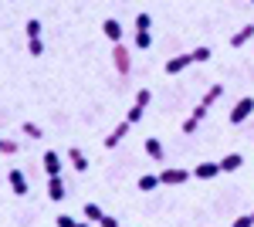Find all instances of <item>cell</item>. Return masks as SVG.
I'll use <instances>...</instances> for the list:
<instances>
[{"label": "cell", "mask_w": 254, "mask_h": 227, "mask_svg": "<svg viewBox=\"0 0 254 227\" xmlns=\"http://www.w3.org/2000/svg\"><path fill=\"white\" fill-rule=\"evenodd\" d=\"M251 38H254V24H248V27H241L234 38H231V48H241V44H248Z\"/></svg>", "instance_id": "15"}, {"label": "cell", "mask_w": 254, "mask_h": 227, "mask_svg": "<svg viewBox=\"0 0 254 227\" xmlns=\"http://www.w3.org/2000/svg\"><path fill=\"white\" fill-rule=\"evenodd\" d=\"M0 152H17V143L14 139H0Z\"/></svg>", "instance_id": "26"}, {"label": "cell", "mask_w": 254, "mask_h": 227, "mask_svg": "<svg viewBox=\"0 0 254 227\" xmlns=\"http://www.w3.org/2000/svg\"><path fill=\"white\" fill-rule=\"evenodd\" d=\"M78 221L75 217H68V214H58V227H75Z\"/></svg>", "instance_id": "28"}, {"label": "cell", "mask_w": 254, "mask_h": 227, "mask_svg": "<svg viewBox=\"0 0 254 227\" xmlns=\"http://www.w3.org/2000/svg\"><path fill=\"white\" fill-rule=\"evenodd\" d=\"M251 3H254V0H251Z\"/></svg>", "instance_id": "32"}, {"label": "cell", "mask_w": 254, "mask_h": 227, "mask_svg": "<svg viewBox=\"0 0 254 227\" xmlns=\"http://www.w3.org/2000/svg\"><path fill=\"white\" fill-rule=\"evenodd\" d=\"M112 61H116V72H119V75H129L132 61H129V48H126V44H116V48H112Z\"/></svg>", "instance_id": "4"}, {"label": "cell", "mask_w": 254, "mask_h": 227, "mask_svg": "<svg viewBox=\"0 0 254 227\" xmlns=\"http://www.w3.org/2000/svg\"><path fill=\"white\" fill-rule=\"evenodd\" d=\"M85 217H88V221H102V217H105V214H102V207H98V204H85Z\"/></svg>", "instance_id": "21"}, {"label": "cell", "mask_w": 254, "mask_h": 227, "mask_svg": "<svg viewBox=\"0 0 254 227\" xmlns=\"http://www.w3.org/2000/svg\"><path fill=\"white\" fill-rule=\"evenodd\" d=\"M190 61H193V55H176V58H170V61H166V75H180Z\"/></svg>", "instance_id": "7"}, {"label": "cell", "mask_w": 254, "mask_h": 227, "mask_svg": "<svg viewBox=\"0 0 254 227\" xmlns=\"http://www.w3.org/2000/svg\"><path fill=\"white\" fill-rule=\"evenodd\" d=\"M7 180H10V190H14L17 197H24V193H27V180H24V173H20V170H10V176H7Z\"/></svg>", "instance_id": "11"}, {"label": "cell", "mask_w": 254, "mask_h": 227, "mask_svg": "<svg viewBox=\"0 0 254 227\" xmlns=\"http://www.w3.org/2000/svg\"><path fill=\"white\" fill-rule=\"evenodd\" d=\"M126 133H129V122H119L116 129H112V133L105 136V150H112V146H119V143L126 139Z\"/></svg>", "instance_id": "8"}, {"label": "cell", "mask_w": 254, "mask_h": 227, "mask_svg": "<svg viewBox=\"0 0 254 227\" xmlns=\"http://www.w3.org/2000/svg\"><path fill=\"white\" fill-rule=\"evenodd\" d=\"M41 163H44V173H48V176H58V173H61V159H58V152H51V150H48Z\"/></svg>", "instance_id": "9"}, {"label": "cell", "mask_w": 254, "mask_h": 227, "mask_svg": "<svg viewBox=\"0 0 254 227\" xmlns=\"http://www.w3.org/2000/svg\"><path fill=\"white\" fill-rule=\"evenodd\" d=\"M220 95H224V85H210V92L203 95L200 102H203V105H214V102H217V98H220Z\"/></svg>", "instance_id": "20"}, {"label": "cell", "mask_w": 254, "mask_h": 227, "mask_svg": "<svg viewBox=\"0 0 254 227\" xmlns=\"http://www.w3.org/2000/svg\"><path fill=\"white\" fill-rule=\"evenodd\" d=\"M102 31H105V38H109V41H116V44H119V38H122V24H119V20H105Z\"/></svg>", "instance_id": "16"}, {"label": "cell", "mask_w": 254, "mask_h": 227, "mask_svg": "<svg viewBox=\"0 0 254 227\" xmlns=\"http://www.w3.org/2000/svg\"><path fill=\"white\" fill-rule=\"evenodd\" d=\"M149 98H153V92H149V88H139V92H136V102H132V109H129V115H126V122H129V126L142 119L146 105H149Z\"/></svg>", "instance_id": "1"}, {"label": "cell", "mask_w": 254, "mask_h": 227, "mask_svg": "<svg viewBox=\"0 0 254 227\" xmlns=\"http://www.w3.org/2000/svg\"><path fill=\"white\" fill-rule=\"evenodd\" d=\"M156 187H163V183H159V173H146V176H139V190H142V193H153Z\"/></svg>", "instance_id": "13"}, {"label": "cell", "mask_w": 254, "mask_h": 227, "mask_svg": "<svg viewBox=\"0 0 254 227\" xmlns=\"http://www.w3.org/2000/svg\"><path fill=\"white\" fill-rule=\"evenodd\" d=\"M20 129H24V136H31V139H41V136H44V133H41V126H38V122H24Z\"/></svg>", "instance_id": "22"}, {"label": "cell", "mask_w": 254, "mask_h": 227, "mask_svg": "<svg viewBox=\"0 0 254 227\" xmlns=\"http://www.w3.org/2000/svg\"><path fill=\"white\" fill-rule=\"evenodd\" d=\"M41 27H44V24H41L38 17L27 20V24H24V31H27V41H31V38H41Z\"/></svg>", "instance_id": "18"}, {"label": "cell", "mask_w": 254, "mask_h": 227, "mask_svg": "<svg viewBox=\"0 0 254 227\" xmlns=\"http://www.w3.org/2000/svg\"><path fill=\"white\" fill-rule=\"evenodd\" d=\"M98 224H102V227H119V221H116V217H109V214H105V217H102Z\"/></svg>", "instance_id": "29"}, {"label": "cell", "mask_w": 254, "mask_h": 227, "mask_svg": "<svg viewBox=\"0 0 254 227\" xmlns=\"http://www.w3.org/2000/svg\"><path fill=\"white\" fill-rule=\"evenodd\" d=\"M244 166V156L241 152H227L224 159H220V173H234V170H241Z\"/></svg>", "instance_id": "6"}, {"label": "cell", "mask_w": 254, "mask_h": 227, "mask_svg": "<svg viewBox=\"0 0 254 227\" xmlns=\"http://www.w3.org/2000/svg\"><path fill=\"white\" fill-rule=\"evenodd\" d=\"M27 51H31L34 58L44 55V41H41V38H31V41H27Z\"/></svg>", "instance_id": "24"}, {"label": "cell", "mask_w": 254, "mask_h": 227, "mask_svg": "<svg viewBox=\"0 0 254 227\" xmlns=\"http://www.w3.org/2000/svg\"><path fill=\"white\" fill-rule=\"evenodd\" d=\"M75 227H92V224H81V221H78V224H75Z\"/></svg>", "instance_id": "30"}, {"label": "cell", "mask_w": 254, "mask_h": 227, "mask_svg": "<svg viewBox=\"0 0 254 227\" xmlns=\"http://www.w3.org/2000/svg\"><path fill=\"white\" fill-rule=\"evenodd\" d=\"M48 197H51V200H64V183H61V176H48Z\"/></svg>", "instance_id": "12"}, {"label": "cell", "mask_w": 254, "mask_h": 227, "mask_svg": "<svg viewBox=\"0 0 254 227\" xmlns=\"http://www.w3.org/2000/svg\"><path fill=\"white\" fill-rule=\"evenodd\" d=\"M251 112H254V98H241L234 109H231V122H234V126H241V122H244Z\"/></svg>", "instance_id": "5"}, {"label": "cell", "mask_w": 254, "mask_h": 227, "mask_svg": "<svg viewBox=\"0 0 254 227\" xmlns=\"http://www.w3.org/2000/svg\"><path fill=\"white\" fill-rule=\"evenodd\" d=\"M136 31H153V17H149V14H139L136 17Z\"/></svg>", "instance_id": "23"}, {"label": "cell", "mask_w": 254, "mask_h": 227, "mask_svg": "<svg viewBox=\"0 0 254 227\" xmlns=\"http://www.w3.org/2000/svg\"><path fill=\"white\" fill-rule=\"evenodd\" d=\"M217 173H220V163H200V166L193 170V176L196 180H214Z\"/></svg>", "instance_id": "10"}, {"label": "cell", "mask_w": 254, "mask_h": 227, "mask_svg": "<svg viewBox=\"0 0 254 227\" xmlns=\"http://www.w3.org/2000/svg\"><path fill=\"white\" fill-rule=\"evenodd\" d=\"M231 227H254V214H248V217H237Z\"/></svg>", "instance_id": "27"}, {"label": "cell", "mask_w": 254, "mask_h": 227, "mask_svg": "<svg viewBox=\"0 0 254 227\" xmlns=\"http://www.w3.org/2000/svg\"><path fill=\"white\" fill-rule=\"evenodd\" d=\"M190 55H193V61H210L214 51H210V48H196V51H190Z\"/></svg>", "instance_id": "25"}, {"label": "cell", "mask_w": 254, "mask_h": 227, "mask_svg": "<svg viewBox=\"0 0 254 227\" xmlns=\"http://www.w3.org/2000/svg\"><path fill=\"white\" fill-rule=\"evenodd\" d=\"M68 159H71V166H75L78 173H85V170H88V159H85V152H81V150H75V146H71V152H68Z\"/></svg>", "instance_id": "17"}, {"label": "cell", "mask_w": 254, "mask_h": 227, "mask_svg": "<svg viewBox=\"0 0 254 227\" xmlns=\"http://www.w3.org/2000/svg\"><path fill=\"white\" fill-rule=\"evenodd\" d=\"M153 44V31H136V48L139 51H146Z\"/></svg>", "instance_id": "19"}, {"label": "cell", "mask_w": 254, "mask_h": 227, "mask_svg": "<svg viewBox=\"0 0 254 227\" xmlns=\"http://www.w3.org/2000/svg\"><path fill=\"white\" fill-rule=\"evenodd\" d=\"M207 112H210V105H203V102H200V105H196L193 112H190V119L183 122V136H193L196 129H200V122L207 119Z\"/></svg>", "instance_id": "2"}, {"label": "cell", "mask_w": 254, "mask_h": 227, "mask_svg": "<svg viewBox=\"0 0 254 227\" xmlns=\"http://www.w3.org/2000/svg\"><path fill=\"white\" fill-rule=\"evenodd\" d=\"M251 214H254V210H251Z\"/></svg>", "instance_id": "31"}, {"label": "cell", "mask_w": 254, "mask_h": 227, "mask_svg": "<svg viewBox=\"0 0 254 227\" xmlns=\"http://www.w3.org/2000/svg\"><path fill=\"white\" fill-rule=\"evenodd\" d=\"M146 152H149L156 163H163V143H159L156 136H146Z\"/></svg>", "instance_id": "14"}, {"label": "cell", "mask_w": 254, "mask_h": 227, "mask_svg": "<svg viewBox=\"0 0 254 227\" xmlns=\"http://www.w3.org/2000/svg\"><path fill=\"white\" fill-rule=\"evenodd\" d=\"M187 180H190V173H187V170H176V166H170V170L159 173V183H163V187H183Z\"/></svg>", "instance_id": "3"}]
</instances>
